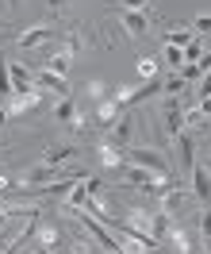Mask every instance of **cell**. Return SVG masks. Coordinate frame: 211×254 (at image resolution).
I'll return each mask as SVG.
<instances>
[{
  "label": "cell",
  "instance_id": "obj_1",
  "mask_svg": "<svg viewBox=\"0 0 211 254\" xmlns=\"http://www.w3.org/2000/svg\"><path fill=\"white\" fill-rule=\"evenodd\" d=\"M127 162L142 166V170H154L158 177H173V166H169V158H165L162 150H154V146H127Z\"/></svg>",
  "mask_w": 211,
  "mask_h": 254
},
{
  "label": "cell",
  "instance_id": "obj_2",
  "mask_svg": "<svg viewBox=\"0 0 211 254\" xmlns=\"http://www.w3.org/2000/svg\"><path fill=\"white\" fill-rule=\"evenodd\" d=\"M96 154H100V166H104L108 174H123V166H127V146H119L112 135H104L96 143Z\"/></svg>",
  "mask_w": 211,
  "mask_h": 254
},
{
  "label": "cell",
  "instance_id": "obj_3",
  "mask_svg": "<svg viewBox=\"0 0 211 254\" xmlns=\"http://www.w3.org/2000/svg\"><path fill=\"white\" fill-rule=\"evenodd\" d=\"M50 39H58V23H54V19L39 23V27H27L23 35H16V47L31 50V47H42V43H50Z\"/></svg>",
  "mask_w": 211,
  "mask_h": 254
},
{
  "label": "cell",
  "instance_id": "obj_4",
  "mask_svg": "<svg viewBox=\"0 0 211 254\" xmlns=\"http://www.w3.org/2000/svg\"><path fill=\"white\" fill-rule=\"evenodd\" d=\"M50 181H58V166H50V162H39V166H27L23 174H19V185H27V189H42Z\"/></svg>",
  "mask_w": 211,
  "mask_h": 254
},
{
  "label": "cell",
  "instance_id": "obj_5",
  "mask_svg": "<svg viewBox=\"0 0 211 254\" xmlns=\"http://www.w3.org/2000/svg\"><path fill=\"white\" fill-rule=\"evenodd\" d=\"M115 16H119V23H123L127 35H146L150 31V16L142 8H119V4H115Z\"/></svg>",
  "mask_w": 211,
  "mask_h": 254
},
{
  "label": "cell",
  "instance_id": "obj_6",
  "mask_svg": "<svg viewBox=\"0 0 211 254\" xmlns=\"http://www.w3.org/2000/svg\"><path fill=\"white\" fill-rule=\"evenodd\" d=\"M162 120H165V135H169V139H177L180 127H184V108H180L177 96H165V104H162Z\"/></svg>",
  "mask_w": 211,
  "mask_h": 254
},
{
  "label": "cell",
  "instance_id": "obj_7",
  "mask_svg": "<svg viewBox=\"0 0 211 254\" xmlns=\"http://www.w3.org/2000/svg\"><path fill=\"white\" fill-rule=\"evenodd\" d=\"M42 104V89L35 85V89H23V93H12L8 96V112L12 116H19V112H35Z\"/></svg>",
  "mask_w": 211,
  "mask_h": 254
},
{
  "label": "cell",
  "instance_id": "obj_8",
  "mask_svg": "<svg viewBox=\"0 0 211 254\" xmlns=\"http://www.w3.org/2000/svg\"><path fill=\"white\" fill-rule=\"evenodd\" d=\"M188 174H192V196L200 200V204H208V200H211V170L196 162Z\"/></svg>",
  "mask_w": 211,
  "mask_h": 254
},
{
  "label": "cell",
  "instance_id": "obj_9",
  "mask_svg": "<svg viewBox=\"0 0 211 254\" xmlns=\"http://www.w3.org/2000/svg\"><path fill=\"white\" fill-rule=\"evenodd\" d=\"M73 58H77V50H54V54H46V58H42V65H39V69H50V73H69V65H73Z\"/></svg>",
  "mask_w": 211,
  "mask_h": 254
},
{
  "label": "cell",
  "instance_id": "obj_10",
  "mask_svg": "<svg viewBox=\"0 0 211 254\" xmlns=\"http://www.w3.org/2000/svg\"><path fill=\"white\" fill-rule=\"evenodd\" d=\"M35 85L42 89V93H58V96H69V85H65L62 73H50V69H35Z\"/></svg>",
  "mask_w": 211,
  "mask_h": 254
},
{
  "label": "cell",
  "instance_id": "obj_11",
  "mask_svg": "<svg viewBox=\"0 0 211 254\" xmlns=\"http://www.w3.org/2000/svg\"><path fill=\"white\" fill-rule=\"evenodd\" d=\"M35 251H62V231L54 223H39V235H35Z\"/></svg>",
  "mask_w": 211,
  "mask_h": 254
},
{
  "label": "cell",
  "instance_id": "obj_12",
  "mask_svg": "<svg viewBox=\"0 0 211 254\" xmlns=\"http://www.w3.org/2000/svg\"><path fill=\"white\" fill-rule=\"evenodd\" d=\"M162 243H169V251H196V239L184 231V227H177V223H169V231L162 235Z\"/></svg>",
  "mask_w": 211,
  "mask_h": 254
},
{
  "label": "cell",
  "instance_id": "obj_13",
  "mask_svg": "<svg viewBox=\"0 0 211 254\" xmlns=\"http://www.w3.org/2000/svg\"><path fill=\"white\" fill-rule=\"evenodd\" d=\"M8 73H12V89H16V93L35 89V69H27L23 62H8Z\"/></svg>",
  "mask_w": 211,
  "mask_h": 254
},
{
  "label": "cell",
  "instance_id": "obj_14",
  "mask_svg": "<svg viewBox=\"0 0 211 254\" xmlns=\"http://www.w3.org/2000/svg\"><path fill=\"white\" fill-rule=\"evenodd\" d=\"M173 143H177V150H180V166L192 170V166H196V139H192V131H180Z\"/></svg>",
  "mask_w": 211,
  "mask_h": 254
},
{
  "label": "cell",
  "instance_id": "obj_15",
  "mask_svg": "<svg viewBox=\"0 0 211 254\" xmlns=\"http://www.w3.org/2000/svg\"><path fill=\"white\" fill-rule=\"evenodd\" d=\"M77 154V146H69V143H54L42 150V162H50V166H62V162H69Z\"/></svg>",
  "mask_w": 211,
  "mask_h": 254
},
{
  "label": "cell",
  "instance_id": "obj_16",
  "mask_svg": "<svg viewBox=\"0 0 211 254\" xmlns=\"http://www.w3.org/2000/svg\"><path fill=\"white\" fill-rule=\"evenodd\" d=\"M192 39H196L192 27H169V31H165V47H180V50H184Z\"/></svg>",
  "mask_w": 211,
  "mask_h": 254
},
{
  "label": "cell",
  "instance_id": "obj_17",
  "mask_svg": "<svg viewBox=\"0 0 211 254\" xmlns=\"http://www.w3.org/2000/svg\"><path fill=\"white\" fill-rule=\"evenodd\" d=\"M158 62H162V58H154V54H142V58L134 62L138 77H142V81H154V77H158Z\"/></svg>",
  "mask_w": 211,
  "mask_h": 254
},
{
  "label": "cell",
  "instance_id": "obj_18",
  "mask_svg": "<svg viewBox=\"0 0 211 254\" xmlns=\"http://www.w3.org/2000/svg\"><path fill=\"white\" fill-rule=\"evenodd\" d=\"M184 85H188V81L180 77L177 69H169V77L162 81V93H169V96H177V93H184Z\"/></svg>",
  "mask_w": 211,
  "mask_h": 254
},
{
  "label": "cell",
  "instance_id": "obj_19",
  "mask_svg": "<svg viewBox=\"0 0 211 254\" xmlns=\"http://www.w3.org/2000/svg\"><path fill=\"white\" fill-rule=\"evenodd\" d=\"M54 116H58L62 124H73V116H77V108H73V96H62V100H58V108H54Z\"/></svg>",
  "mask_w": 211,
  "mask_h": 254
},
{
  "label": "cell",
  "instance_id": "obj_20",
  "mask_svg": "<svg viewBox=\"0 0 211 254\" xmlns=\"http://www.w3.org/2000/svg\"><path fill=\"white\" fill-rule=\"evenodd\" d=\"M12 93H16V89H12V73H8V58H0V100H8Z\"/></svg>",
  "mask_w": 211,
  "mask_h": 254
},
{
  "label": "cell",
  "instance_id": "obj_21",
  "mask_svg": "<svg viewBox=\"0 0 211 254\" xmlns=\"http://www.w3.org/2000/svg\"><path fill=\"white\" fill-rule=\"evenodd\" d=\"M177 73H180V77H184V81H200V77H204V73H208V69H200V62H184V65H180V69H177Z\"/></svg>",
  "mask_w": 211,
  "mask_h": 254
},
{
  "label": "cell",
  "instance_id": "obj_22",
  "mask_svg": "<svg viewBox=\"0 0 211 254\" xmlns=\"http://www.w3.org/2000/svg\"><path fill=\"white\" fill-rule=\"evenodd\" d=\"M200 54H204V39H200V35H196L192 43H188V47H184V62H200Z\"/></svg>",
  "mask_w": 211,
  "mask_h": 254
},
{
  "label": "cell",
  "instance_id": "obj_23",
  "mask_svg": "<svg viewBox=\"0 0 211 254\" xmlns=\"http://www.w3.org/2000/svg\"><path fill=\"white\" fill-rule=\"evenodd\" d=\"M165 62H169V69H180V65H184V50L180 47H165Z\"/></svg>",
  "mask_w": 211,
  "mask_h": 254
},
{
  "label": "cell",
  "instance_id": "obj_24",
  "mask_svg": "<svg viewBox=\"0 0 211 254\" xmlns=\"http://www.w3.org/2000/svg\"><path fill=\"white\" fill-rule=\"evenodd\" d=\"M192 31L196 35H211V16H196L192 19Z\"/></svg>",
  "mask_w": 211,
  "mask_h": 254
},
{
  "label": "cell",
  "instance_id": "obj_25",
  "mask_svg": "<svg viewBox=\"0 0 211 254\" xmlns=\"http://www.w3.org/2000/svg\"><path fill=\"white\" fill-rule=\"evenodd\" d=\"M200 235L211 239V208H204V212H200Z\"/></svg>",
  "mask_w": 211,
  "mask_h": 254
},
{
  "label": "cell",
  "instance_id": "obj_26",
  "mask_svg": "<svg viewBox=\"0 0 211 254\" xmlns=\"http://www.w3.org/2000/svg\"><path fill=\"white\" fill-rule=\"evenodd\" d=\"M196 96H211V69L200 77V89H196Z\"/></svg>",
  "mask_w": 211,
  "mask_h": 254
},
{
  "label": "cell",
  "instance_id": "obj_27",
  "mask_svg": "<svg viewBox=\"0 0 211 254\" xmlns=\"http://www.w3.org/2000/svg\"><path fill=\"white\" fill-rule=\"evenodd\" d=\"M84 185H88V196H100V189H104L100 177H84Z\"/></svg>",
  "mask_w": 211,
  "mask_h": 254
},
{
  "label": "cell",
  "instance_id": "obj_28",
  "mask_svg": "<svg viewBox=\"0 0 211 254\" xmlns=\"http://www.w3.org/2000/svg\"><path fill=\"white\" fill-rule=\"evenodd\" d=\"M115 4H119V8H142V12H146L150 0H115Z\"/></svg>",
  "mask_w": 211,
  "mask_h": 254
},
{
  "label": "cell",
  "instance_id": "obj_29",
  "mask_svg": "<svg viewBox=\"0 0 211 254\" xmlns=\"http://www.w3.org/2000/svg\"><path fill=\"white\" fill-rule=\"evenodd\" d=\"M196 108H200V116H211V96H200V104H196Z\"/></svg>",
  "mask_w": 211,
  "mask_h": 254
},
{
  "label": "cell",
  "instance_id": "obj_30",
  "mask_svg": "<svg viewBox=\"0 0 211 254\" xmlns=\"http://www.w3.org/2000/svg\"><path fill=\"white\" fill-rule=\"evenodd\" d=\"M200 69H211V50H208V54H200Z\"/></svg>",
  "mask_w": 211,
  "mask_h": 254
},
{
  "label": "cell",
  "instance_id": "obj_31",
  "mask_svg": "<svg viewBox=\"0 0 211 254\" xmlns=\"http://www.w3.org/2000/svg\"><path fill=\"white\" fill-rule=\"evenodd\" d=\"M8 116H12V112H8V108H0V124H4V120H8Z\"/></svg>",
  "mask_w": 211,
  "mask_h": 254
},
{
  "label": "cell",
  "instance_id": "obj_32",
  "mask_svg": "<svg viewBox=\"0 0 211 254\" xmlns=\"http://www.w3.org/2000/svg\"><path fill=\"white\" fill-rule=\"evenodd\" d=\"M46 4H50V8H62V0H46Z\"/></svg>",
  "mask_w": 211,
  "mask_h": 254
},
{
  "label": "cell",
  "instance_id": "obj_33",
  "mask_svg": "<svg viewBox=\"0 0 211 254\" xmlns=\"http://www.w3.org/2000/svg\"><path fill=\"white\" fill-rule=\"evenodd\" d=\"M204 251H211V239H204Z\"/></svg>",
  "mask_w": 211,
  "mask_h": 254
},
{
  "label": "cell",
  "instance_id": "obj_34",
  "mask_svg": "<svg viewBox=\"0 0 211 254\" xmlns=\"http://www.w3.org/2000/svg\"><path fill=\"white\" fill-rule=\"evenodd\" d=\"M8 4H12V8H16V4H19V0H8Z\"/></svg>",
  "mask_w": 211,
  "mask_h": 254
},
{
  "label": "cell",
  "instance_id": "obj_35",
  "mask_svg": "<svg viewBox=\"0 0 211 254\" xmlns=\"http://www.w3.org/2000/svg\"><path fill=\"white\" fill-rule=\"evenodd\" d=\"M0 39H4V35H0Z\"/></svg>",
  "mask_w": 211,
  "mask_h": 254
},
{
  "label": "cell",
  "instance_id": "obj_36",
  "mask_svg": "<svg viewBox=\"0 0 211 254\" xmlns=\"http://www.w3.org/2000/svg\"><path fill=\"white\" fill-rule=\"evenodd\" d=\"M208 154H211V150H208Z\"/></svg>",
  "mask_w": 211,
  "mask_h": 254
}]
</instances>
